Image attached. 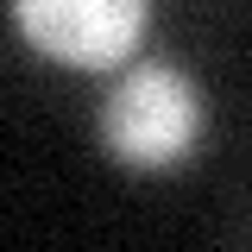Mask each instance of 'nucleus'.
I'll use <instances>...</instances> for the list:
<instances>
[{"mask_svg":"<svg viewBox=\"0 0 252 252\" xmlns=\"http://www.w3.org/2000/svg\"><path fill=\"white\" fill-rule=\"evenodd\" d=\"M202 139V94L170 63H132L101 101V145L126 170H177Z\"/></svg>","mask_w":252,"mask_h":252,"instance_id":"obj_1","label":"nucleus"},{"mask_svg":"<svg viewBox=\"0 0 252 252\" xmlns=\"http://www.w3.org/2000/svg\"><path fill=\"white\" fill-rule=\"evenodd\" d=\"M152 0H13V26L63 69H114L139 51Z\"/></svg>","mask_w":252,"mask_h":252,"instance_id":"obj_2","label":"nucleus"}]
</instances>
